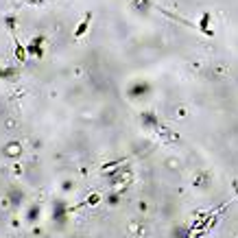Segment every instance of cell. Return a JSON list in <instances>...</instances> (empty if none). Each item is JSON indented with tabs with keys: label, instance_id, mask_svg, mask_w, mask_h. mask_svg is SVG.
I'll list each match as a JSON object with an SVG mask.
<instances>
[{
	"label": "cell",
	"instance_id": "1",
	"mask_svg": "<svg viewBox=\"0 0 238 238\" xmlns=\"http://www.w3.org/2000/svg\"><path fill=\"white\" fill-rule=\"evenodd\" d=\"M87 18H90V16H87ZM87 18H85V20H83V24H81V26H79V29H77V33H74V35H81V33H83V31H85V26H87Z\"/></svg>",
	"mask_w": 238,
	"mask_h": 238
}]
</instances>
